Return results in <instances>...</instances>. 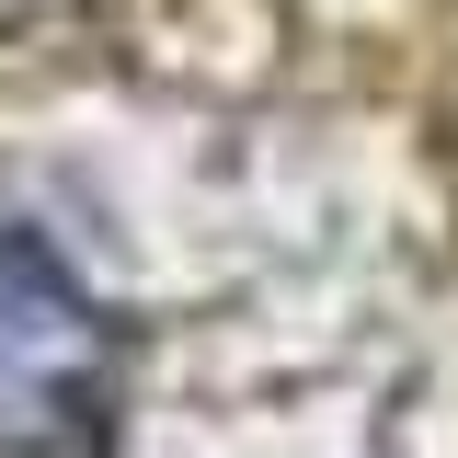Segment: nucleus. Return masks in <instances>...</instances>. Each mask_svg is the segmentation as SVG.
Segmentation results:
<instances>
[{"label": "nucleus", "instance_id": "2", "mask_svg": "<svg viewBox=\"0 0 458 458\" xmlns=\"http://www.w3.org/2000/svg\"><path fill=\"white\" fill-rule=\"evenodd\" d=\"M0 12H35V0H0Z\"/></svg>", "mask_w": 458, "mask_h": 458}, {"label": "nucleus", "instance_id": "1", "mask_svg": "<svg viewBox=\"0 0 458 458\" xmlns=\"http://www.w3.org/2000/svg\"><path fill=\"white\" fill-rule=\"evenodd\" d=\"M114 412V321L35 229H0V458H92Z\"/></svg>", "mask_w": 458, "mask_h": 458}]
</instances>
